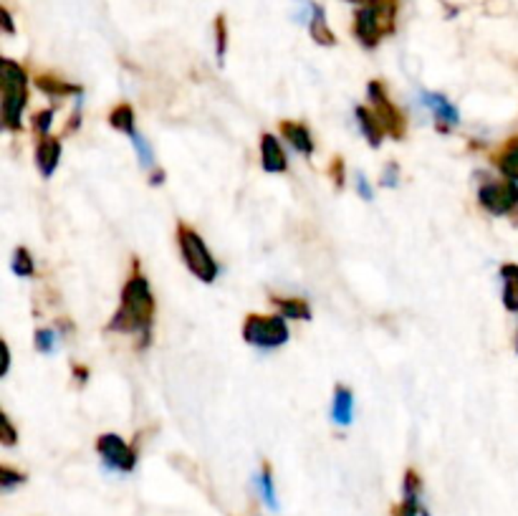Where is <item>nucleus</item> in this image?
Masks as SVG:
<instances>
[{
    "label": "nucleus",
    "instance_id": "1",
    "mask_svg": "<svg viewBox=\"0 0 518 516\" xmlns=\"http://www.w3.org/2000/svg\"><path fill=\"white\" fill-rule=\"evenodd\" d=\"M152 322H155V294L149 289L147 276L134 271L124 283L121 304H119L117 314L109 322V332L137 334L147 344L149 334H152Z\"/></svg>",
    "mask_w": 518,
    "mask_h": 516
},
{
    "label": "nucleus",
    "instance_id": "2",
    "mask_svg": "<svg viewBox=\"0 0 518 516\" xmlns=\"http://www.w3.org/2000/svg\"><path fill=\"white\" fill-rule=\"evenodd\" d=\"M3 124L11 132H21L23 127V112L29 104V79L21 63L3 59Z\"/></svg>",
    "mask_w": 518,
    "mask_h": 516
},
{
    "label": "nucleus",
    "instance_id": "3",
    "mask_svg": "<svg viewBox=\"0 0 518 516\" xmlns=\"http://www.w3.org/2000/svg\"><path fill=\"white\" fill-rule=\"evenodd\" d=\"M178 246L182 253V261L190 268L195 279L213 283L221 274V266L213 258V253L205 246V241L195 233L190 225H178Z\"/></svg>",
    "mask_w": 518,
    "mask_h": 516
},
{
    "label": "nucleus",
    "instance_id": "4",
    "mask_svg": "<svg viewBox=\"0 0 518 516\" xmlns=\"http://www.w3.org/2000/svg\"><path fill=\"white\" fill-rule=\"evenodd\" d=\"M243 340L251 347L258 350H276L288 342V326H286V317L273 314V317H261V314H251L243 325Z\"/></svg>",
    "mask_w": 518,
    "mask_h": 516
},
{
    "label": "nucleus",
    "instance_id": "5",
    "mask_svg": "<svg viewBox=\"0 0 518 516\" xmlns=\"http://www.w3.org/2000/svg\"><path fill=\"white\" fill-rule=\"evenodd\" d=\"M385 0H372L367 3L355 18V33L359 38V44L367 46V48H374L380 44V38L385 36V30H389L392 26V11L385 13Z\"/></svg>",
    "mask_w": 518,
    "mask_h": 516
},
{
    "label": "nucleus",
    "instance_id": "6",
    "mask_svg": "<svg viewBox=\"0 0 518 516\" xmlns=\"http://www.w3.org/2000/svg\"><path fill=\"white\" fill-rule=\"evenodd\" d=\"M478 203L490 216H508L518 207V185L505 180V182H486L478 190Z\"/></svg>",
    "mask_w": 518,
    "mask_h": 516
},
{
    "label": "nucleus",
    "instance_id": "7",
    "mask_svg": "<svg viewBox=\"0 0 518 516\" xmlns=\"http://www.w3.org/2000/svg\"><path fill=\"white\" fill-rule=\"evenodd\" d=\"M367 94H370V102L374 106V114L380 117L382 122V127H385V132L392 137V140H402V134H405V117H402V112L392 104V99L387 97V89L385 84H380V81H370V87H367Z\"/></svg>",
    "mask_w": 518,
    "mask_h": 516
},
{
    "label": "nucleus",
    "instance_id": "8",
    "mask_svg": "<svg viewBox=\"0 0 518 516\" xmlns=\"http://www.w3.org/2000/svg\"><path fill=\"white\" fill-rule=\"evenodd\" d=\"M96 451L104 458L106 466H112L114 471L130 473L137 466V451L124 438H119L114 433H104L96 438Z\"/></svg>",
    "mask_w": 518,
    "mask_h": 516
},
{
    "label": "nucleus",
    "instance_id": "9",
    "mask_svg": "<svg viewBox=\"0 0 518 516\" xmlns=\"http://www.w3.org/2000/svg\"><path fill=\"white\" fill-rule=\"evenodd\" d=\"M422 104L428 106L430 112L435 114V122H438V130L445 132V130H450V127H455L460 122V112L453 106V104L447 102V97L443 94H435V91H422Z\"/></svg>",
    "mask_w": 518,
    "mask_h": 516
},
{
    "label": "nucleus",
    "instance_id": "10",
    "mask_svg": "<svg viewBox=\"0 0 518 516\" xmlns=\"http://www.w3.org/2000/svg\"><path fill=\"white\" fill-rule=\"evenodd\" d=\"M261 165L263 170L271 175H279L288 170V160H286V152L279 145V140L273 134H263L261 137Z\"/></svg>",
    "mask_w": 518,
    "mask_h": 516
},
{
    "label": "nucleus",
    "instance_id": "11",
    "mask_svg": "<svg viewBox=\"0 0 518 516\" xmlns=\"http://www.w3.org/2000/svg\"><path fill=\"white\" fill-rule=\"evenodd\" d=\"M400 516H428V509L420 502V476L414 471L405 473Z\"/></svg>",
    "mask_w": 518,
    "mask_h": 516
},
{
    "label": "nucleus",
    "instance_id": "12",
    "mask_svg": "<svg viewBox=\"0 0 518 516\" xmlns=\"http://www.w3.org/2000/svg\"><path fill=\"white\" fill-rule=\"evenodd\" d=\"M61 163V140L56 137H44L36 148V167L41 170V175L51 177L56 173Z\"/></svg>",
    "mask_w": 518,
    "mask_h": 516
},
{
    "label": "nucleus",
    "instance_id": "13",
    "mask_svg": "<svg viewBox=\"0 0 518 516\" xmlns=\"http://www.w3.org/2000/svg\"><path fill=\"white\" fill-rule=\"evenodd\" d=\"M355 117H356V124H359V130H362V134L367 137V142H370L372 148H380L387 132H385V127H382V122H380V117L374 114V109L356 106Z\"/></svg>",
    "mask_w": 518,
    "mask_h": 516
},
{
    "label": "nucleus",
    "instance_id": "14",
    "mask_svg": "<svg viewBox=\"0 0 518 516\" xmlns=\"http://www.w3.org/2000/svg\"><path fill=\"white\" fill-rule=\"evenodd\" d=\"M331 418L337 426H349L352 418H355V395L349 387L337 385L334 390V400H331Z\"/></svg>",
    "mask_w": 518,
    "mask_h": 516
},
{
    "label": "nucleus",
    "instance_id": "15",
    "mask_svg": "<svg viewBox=\"0 0 518 516\" xmlns=\"http://www.w3.org/2000/svg\"><path fill=\"white\" fill-rule=\"evenodd\" d=\"M281 134L294 145L297 152L306 155V157L313 155V137H311L306 124H301V122H281Z\"/></svg>",
    "mask_w": 518,
    "mask_h": 516
},
{
    "label": "nucleus",
    "instance_id": "16",
    "mask_svg": "<svg viewBox=\"0 0 518 516\" xmlns=\"http://www.w3.org/2000/svg\"><path fill=\"white\" fill-rule=\"evenodd\" d=\"M309 30H311V36H313V41H316V44H322V46L337 44L334 33H331V29H329V26H326L324 8H322V5H316V3H311Z\"/></svg>",
    "mask_w": 518,
    "mask_h": 516
},
{
    "label": "nucleus",
    "instance_id": "17",
    "mask_svg": "<svg viewBox=\"0 0 518 516\" xmlns=\"http://www.w3.org/2000/svg\"><path fill=\"white\" fill-rule=\"evenodd\" d=\"M36 87L41 89L46 97H81V87L69 84V81H63L59 76L51 74L38 76V79H36Z\"/></svg>",
    "mask_w": 518,
    "mask_h": 516
},
{
    "label": "nucleus",
    "instance_id": "18",
    "mask_svg": "<svg viewBox=\"0 0 518 516\" xmlns=\"http://www.w3.org/2000/svg\"><path fill=\"white\" fill-rule=\"evenodd\" d=\"M501 281H504V307L508 311H518V266L505 264L501 268Z\"/></svg>",
    "mask_w": 518,
    "mask_h": 516
},
{
    "label": "nucleus",
    "instance_id": "19",
    "mask_svg": "<svg viewBox=\"0 0 518 516\" xmlns=\"http://www.w3.org/2000/svg\"><path fill=\"white\" fill-rule=\"evenodd\" d=\"M271 301L279 307L281 317H286V319H301V322H309L311 319L309 304H306L304 299H297V296H286V299H279V296H273Z\"/></svg>",
    "mask_w": 518,
    "mask_h": 516
},
{
    "label": "nucleus",
    "instance_id": "20",
    "mask_svg": "<svg viewBox=\"0 0 518 516\" xmlns=\"http://www.w3.org/2000/svg\"><path fill=\"white\" fill-rule=\"evenodd\" d=\"M134 122H137V117H134V109L130 106V104H119V106L112 109V114H109V124H112L117 132L130 134V137L137 132Z\"/></svg>",
    "mask_w": 518,
    "mask_h": 516
},
{
    "label": "nucleus",
    "instance_id": "21",
    "mask_svg": "<svg viewBox=\"0 0 518 516\" xmlns=\"http://www.w3.org/2000/svg\"><path fill=\"white\" fill-rule=\"evenodd\" d=\"M498 170L504 173L505 180H511V182H518V140L511 145V148L505 149L504 155H498Z\"/></svg>",
    "mask_w": 518,
    "mask_h": 516
},
{
    "label": "nucleus",
    "instance_id": "22",
    "mask_svg": "<svg viewBox=\"0 0 518 516\" xmlns=\"http://www.w3.org/2000/svg\"><path fill=\"white\" fill-rule=\"evenodd\" d=\"M11 268H13L15 276H21V279H30V276H36V264H33V256H30L29 249H15Z\"/></svg>",
    "mask_w": 518,
    "mask_h": 516
},
{
    "label": "nucleus",
    "instance_id": "23",
    "mask_svg": "<svg viewBox=\"0 0 518 516\" xmlns=\"http://www.w3.org/2000/svg\"><path fill=\"white\" fill-rule=\"evenodd\" d=\"M130 140H132L134 149H137L139 165H142L145 170H152V167H155V149H152V145H149L147 140H145L139 132H134Z\"/></svg>",
    "mask_w": 518,
    "mask_h": 516
},
{
    "label": "nucleus",
    "instance_id": "24",
    "mask_svg": "<svg viewBox=\"0 0 518 516\" xmlns=\"http://www.w3.org/2000/svg\"><path fill=\"white\" fill-rule=\"evenodd\" d=\"M258 486H261V496H263V502L276 512L279 509V502H276V488H273V478H271V469L263 466L261 469V476H258Z\"/></svg>",
    "mask_w": 518,
    "mask_h": 516
},
{
    "label": "nucleus",
    "instance_id": "25",
    "mask_svg": "<svg viewBox=\"0 0 518 516\" xmlns=\"http://www.w3.org/2000/svg\"><path fill=\"white\" fill-rule=\"evenodd\" d=\"M54 114H56L54 109H44V112H36L33 114V132L38 134L41 140L51 137L48 132H51V124H54Z\"/></svg>",
    "mask_w": 518,
    "mask_h": 516
},
{
    "label": "nucleus",
    "instance_id": "26",
    "mask_svg": "<svg viewBox=\"0 0 518 516\" xmlns=\"http://www.w3.org/2000/svg\"><path fill=\"white\" fill-rule=\"evenodd\" d=\"M36 350L41 354H51L56 350V334L51 329H36Z\"/></svg>",
    "mask_w": 518,
    "mask_h": 516
},
{
    "label": "nucleus",
    "instance_id": "27",
    "mask_svg": "<svg viewBox=\"0 0 518 516\" xmlns=\"http://www.w3.org/2000/svg\"><path fill=\"white\" fill-rule=\"evenodd\" d=\"M23 481H26L23 473L13 471V469H8V466L0 469V488H3V491H11V488L18 486V484H23Z\"/></svg>",
    "mask_w": 518,
    "mask_h": 516
},
{
    "label": "nucleus",
    "instance_id": "28",
    "mask_svg": "<svg viewBox=\"0 0 518 516\" xmlns=\"http://www.w3.org/2000/svg\"><path fill=\"white\" fill-rule=\"evenodd\" d=\"M0 441H3V445H15V441H18V433H15L8 415H3V420H0Z\"/></svg>",
    "mask_w": 518,
    "mask_h": 516
},
{
    "label": "nucleus",
    "instance_id": "29",
    "mask_svg": "<svg viewBox=\"0 0 518 516\" xmlns=\"http://www.w3.org/2000/svg\"><path fill=\"white\" fill-rule=\"evenodd\" d=\"M382 185L385 188H397L400 185V165L387 163L385 173H382Z\"/></svg>",
    "mask_w": 518,
    "mask_h": 516
},
{
    "label": "nucleus",
    "instance_id": "30",
    "mask_svg": "<svg viewBox=\"0 0 518 516\" xmlns=\"http://www.w3.org/2000/svg\"><path fill=\"white\" fill-rule=\"evenodd\" d=\"M215 30H218V48H215V54H218V61L222 63V59H225V44H228V38H225V21L222 18H218Z\"/></svg>",
    "mask_w": 518,
    "mask_h": 516
},
{
    "label": "nucleus",
    "instance_id": "31",
    "mask_svg": "<svg viewBox=\"0 0 518 516\" xmlns=\"http://www.w3.org/2000/svg\"><path fill=\"white\" fill-rule=\"evenodd\" d=\"M356 192L364 198V200H372L374 198V192H372V185L367 182V177L364 175H356Z\"/></svg>",
    "mask_w": 518,
    "mask_h": 516
},
{
    "label": "nucleus",
    "instance_id": "32",
    "mask_svg": "<svg viewBox=\"0 0 518 516\" xmlns=\"http://www.w3.org/2000/svg\"><path fill=\"white\" fill-rule=\"evenodd\" d=\"M3 26H5V30H8V33H13V21H11V15H8V11H3Z\"/></svg>",
    "mask_w": 518,
    "mask_h": 516
},
{
    "label": "nucleus",
    "instance_id": "33",
    "mask_svg": "<svg viewBox=\"0 0 518 516\" xmlns=\"http://www.w3.org/2000/svg\"><path fill=\"white\" fill-rule=\"evenodd\" d=\"M160 182H164V173H160V170H157V173L152 175V185H160Z\"/></svg>",
    "mask_w": 518,
    "mask_h": 516
},
{
    "label": "nucleus",
    "instance_id": "34",
    "mask_svg": "<svg viewBox=\"0 0 518 516\" xmlns=\"http://www.w3.org/2000/svg\"><path fill=\"white\" fill-rule=\"evenodd\" d=\"M352 3H362V5H367V3H372V0H352Z\"/></svg>",
    "mask_w": 518,
    "mask_h": 516
},
{
    "label": "nucleus",
    "instance_id": "35",
    "mask_svg": "<svg viewBox=\"0 0 518 516\" xmlns=\"http://www.w3.org/2000/svg\"><path fill=\"white\" fill-rule=\"evenodd\" d=\"M516 352H518V332H516Z\"/></svg>",
    "mask_w": 518,
    "mask_h": 516
}]
</instances>
